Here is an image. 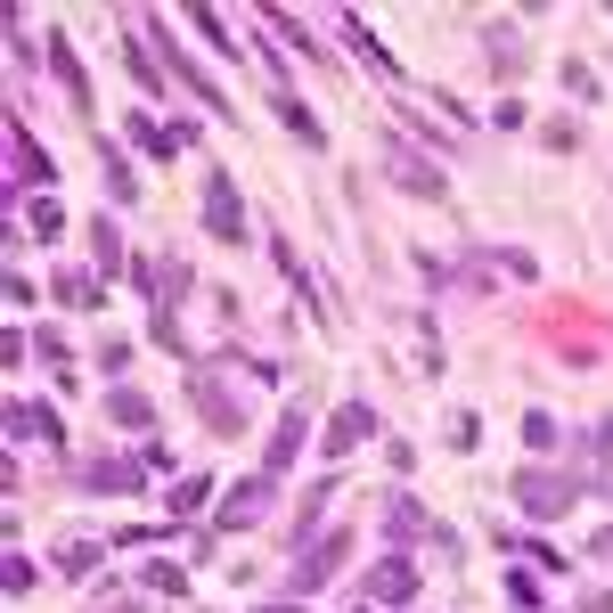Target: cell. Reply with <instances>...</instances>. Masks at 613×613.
Listing matches in <instances>:
<instances>
[{
	"instance_id": "6da1fadb",
	"label": "cell",
	"mask_w": 613,
	"mask_h": 613,
	"mask_svg": "<svg viewBox=\"0 0 613 613\" xmlns=\"http://www.w3.org/2000/svg\"><path fill=\"white\" fill-rule=\"evenodd\" d=\"M270 507H279V474H254V483H237L229 499L213 507V540H221V532H246V523H262Z\"/></svg>"
},
{
	"instance_id": "7a4b0ae2",
	"label": "cell",
	"mask_w": 613,
	"mask_h": 613,
	"mask_svg": "<svg viewBox=\"0 0 613 613\" xmlns=\"http://www.w3.org/2000/svg\"><path fill=\"white\" fill-rule=\"evenodd\" d=\"M516 499H523V516H565L573 499H581V483H573V474H540V467H523L516 474Z\"/></svg>"
},
{
	"instance_id": "3957f363",
	"label": "cell",
	"mask_w": 613,
	"mask_h": 613,
	"mask_svg": "<svg viewBox=\"0 0 613 613\" xmlns=\"http://www.w3.org/2000/svg\"><path fill=\"white\" fill-rule=\"evenodd\" d=\"M344 549H352V532H328V540H311V556H303V565L286 573V589H295V598H303V589H319L335 565H344Z\"/></svg>"
},
{
	"instance_id": "277c9868",
	"label": "cell",
	"mask_w": 613,
	"mask_h": 613,
	"mask_svg": "<svg viewBox=\"0 0 613 613\" xmlns=\"http://www.w3.org/2000/svg\"><path fill=\"white\" fill-rule=\"evenodd\" d=\"M58 409L49 401H9V441H58Z\"/></svg>"
},
{
	"instance_id": "5b68a950",
	"label": "cell",
	"mask_w": 613,
	"mask_h": 613,
	"mask_svg": "<svg viewBox=\"0 0 613 613\" xmlns=\"http://www.w3.org/2000/svg\"><path fill=\"white\" fill-rule=\"evenodd\" d=\"M368 598H377V605H401V598H417V565H409V556H385V565L368 573Z\"/></svg>"
},
{
	"instance_id": "8992f818",
	"label": "cell",
	"mask_w": 613,
	"mask_h": 613,
	"mask_svg": "<svg viewBox=\"0 0 613 613\" xmlns=\"http://www.w3.org/2000/svg\"><path fill=\"white\" fill-rule=\"evenodd\" d=\"M140 483H148V467H131V458H91V491H115V499H131Z\"/></svg>"
},
{
	"instance_id": "52a82bcc",
	"label": "cell",
	"mask_w": 613,
	"mask_h": 613,
	"mask_svg": "<svg viewBox=\"0 0 613 613\" xmlns=\"http://www.w3.org/2000/svg\"><path fill=\"white\" fill-rule=\"evenodd\" d=\"M368 434H377V409H368V401H352V409H335L328 450H352V441H368Z\"/></svg>"
},
{
	"instance_id": "ba28073f",
	"label": "cell",
	"mask_w": 613,
	"mask_h": 613,
	"mask_svg": "<svg viewBox=\"0 0 613 613\" xmlns=\"http://www.w3.org/2000/svg\"><path fill=\"white\" fill-rule=\"evenodd\" d=\"M204 221H213L221 237H246V213H237V189H229V180H213V189H204Z\"/></svg>"
},
{
	"instance_id": "9c48e42d",
	"label": "cell",
	"mask_w": 613,
	"mask_h": 613,
	"mask_svg": "<svg viewBox=\"0 0 613 613\" xmlns=\"http://www.w3.org/2000/svg\"><path fill=\"white\" fill-rule=\"evenodd\" d=\"M385 532H393V540H417V532H434V523H425V507L409 499V491H393V499H385Z\"/></svg>"
},
{
	"instance_id": "30bf717a",
	"label": "cell",
	"mask_w": 613,
	"mask_h": 613,
	"mask_svg": "<svg viewBox=\"0 0 613 613\" xmlns=\"http://www.w3.org/2000/svg\"><path fill=\"white\" fill-rule=\"evenodd\" d=\"M131 148H140V156H156V164H164V156H173V148H180V131H164L156 115H131Z\"/></svg>"
},
{
	"instance_id": "8fae6325",
	"label": "cell",
	"mask_w": 613,
	"mask_h": 613,
	"mask_svg": "<svg viewBox=\"0 0 613 613\" xmlns=\"http://www.w3.org/2000/svg\"><path fill=\"white\" fill-rule=\"evenodd\" d=\"M107 417H115V425H131V434H148V425H156V409L131 393V385H115V393H107Z\"/></svg>"
},
{
	"instance_id": "7c38bea8",
	"label": "cell",
	"mask_w": 613,
	"mask_h": 613,
	"mask_svg": "<svg viewBox=\"0 0 613 613\" xmlns=\"http://www.w3.org/2000/svg\"><path fill=\"white\" fill-rule=\"evenodd\" d=\"M393 180H401V189H417V197H441V173H434V164H417L409 148H393Z\"/></svg>"
},
{
	"instance_id": "4fadbf2b",
	"label": "cell",
	"mask_w": 613,
	"mask_h": 613,
	"mask_svg": "<svg viewBox=\"0 0 613 613\" xmlns=\"http://www.w3.org/2000/svg\"><path fill=\"white\" fill-rule=\"evenodd\" d=\"M9 156H16V180H33V189H49V156L25 140V131H9Z\"/></svg>"
},
{
	"instance_id": "5bb4252c",
	"label": "cell",
	"mask_w": 613,
	"mask_h": 613,
	"mask_svg": "<svg viewBox=\"0 0 613 613\" xmlns=\"http://www.w3.org/2000/svg\"><path fill=\"white\" fill-rule=\"evenodd\" d=\"M279 123H286V131H295V140H311V148H328V131H319V115H311V107H303V98H286V91H279Z\"/></svg>"
},
{
	"instance_id": "9a60e30c",
	"label": "cell",
	"mask_w": 613,
	"mask_h": 613,
	"mask_svg": "<svg viewBox=\"0 0 613 613\" xmlns=\"http://www.w3.org/2000/svg\"><path fill=\"white\" fill-rule=\"evenodd\" d=\"M98 295H107V286H98L91 270H66L58 279V303H74V311H98Z\"/></svg>"
},
{
	"instance_id": "2e32d148",
	"label": "cell",
	"mask_w": 613,
	"mask_h": 613,
	"mask_svg": "<svg viewBox=\"0 0 613 613\" xmlns=\"http://www.w3.org/2000/svg\"><path fill=\"white\" fill-rule=\"evenodd\" d=\"M49 66H58V82H66V91H82V98H91V74H82V58H74V42H66V33L49 42Z\"/></svg>"
},
{
	"instance_id": "e0dca14e",
	"label": "cell",
	"mask_w": 613,
	"mask_h": 613,
	"mask_svg": "<svg viewBox=\"0 0 613 613\" xmlns=\"http://www.w3.org/2000/svg\"><path fill=\"white\" fill-rule=\"evenodd\" d=\"M295 450H303V417H286L279 434H270V474H286V467H295Z\"/></svg>"
},
{
	"instance_id": "ac0fdd59",
	"label": "cell",
	"mask_w": 613,
	"mask_h": 613,
	"mask_svg": "<svg viewBox=\"0 0 613 613\" xmlns=\"http://www.w3.org/2000/svg\"><path fill=\"white\" fill-rule=\"evenodd\" d=\"M33 237H66V213H58V197H33Z\"/></svg>"
},
{
	"instance_id": "d6986e66",
	"label": "cell",
	"mask_w": 613,
	"mask_h": 613,
	"mask_svg": "<svg viewBox=\"0 0 613 613\" xmlns=\"http://www.w3.org/2000/svg\"><path fill=\"white\" fill-rule=\"evenodd\" d=\"M197 507H204V474H180L173 483V516H197Z\"/></svg>"
},
{
	"instance_id": "ffe728a7",
	"label": "cell",
	"mask_w": 613,
	"mask_h": 613,
	"mask_svg": "<svg viewBox=\"0 0 613 613\" xmlns=\"http://www.w3.org/2000/svg\"><path fill=\"white\" fill-rule=\"evenodd\" d=\"M98 156H107V189H115V197H123V204H131V189H140V180H131V164H123V156H115V148H98Z\"/></svg>"
},
{
	"instance_id": "44dd1931",
	"label": "cell",
	"mask_w": 613,
	"mask_h": 613,
	"mask_svg": "<svg viewBox=\"0 0 613 613\" xmlns=\"http://www.w3.org/2000/svg\"><path fill=\"white\" fill-rule=\"evenodd\" d=\"M91 254H98V262H107V270L123 262V246H115V221H91Z\"/></svg>"
},
{
	"instance_id": "7402d4cb",
	"label": "cell",
	"mask_w": 613,
	"mask_h": 613,
	"mask_svg": "<svg viewBox=\"0 0 613 613\" xmlns=\"http://www.w3.org/2000/svg\"><path fill=\"white\" fill-rule=\"evenodd\" d=\"M523 441H532V450H556V417H549V409H540V417H523Z\"/></svg>"
},
{
	"instance_id": "603a6c76",
	"label": "cell",
	"mask_w": 613,
	"mask_h": 613,
	"mask_svg": "<svg viewBox=\"0 0 613 613\" xmlns=\"http://www.w3.org/2000/svg\"><path fill=\"white\" fill-rule=\"evenodd\" d=\"M148 589H164V598H180V589H189V573H180V565H148Z\"/></svg>"
},
{
	"instance_id": "cb8c5ba5",
	"label": "cell",
	"mask_w": 613,
	"mask_h": 613,
	"mask_svg": "<svg viewBox=\"0 0 613 613\" xmlns=\"http://www.w3.org/2000/svg\"><path fill=\"white\" fill-rule=\"evenodd\" d=\"M565 91H573V98H605V91H598V74H589V66H581V58H573V66H565Z\"/></svg>"
},
{
	"instance_id": "d4e9b609",
	"label": "cell",
	"mask_w": 613,
	"mask_h": 613,
	"mask_svg": "<svg viewBox=\"0 0 613 613\" xmlns=\"http://www.w3.org/2000/svg\"><path fill=\"white\" fill-rule=\"evenodd\" d=\"M189 25H197V33H204V42H213V49H221V58H229V42H221V16H213V9H189Z\"/></svg>"
},
{
	"instance_id": "484cf974",
	"label": "cell",
	"mask_w": 613,
	"mask_h": 613,
	"mask_svg": "<svg viewBox=\"0 0 613 613\" xmlns=\"http://www.w3.org/2000/svg\"><path fill=\"white\" fill-rule=\"evenodd\" d=\"M262 613H303V605H262Z\"/></svg>"
}]
</instances>
